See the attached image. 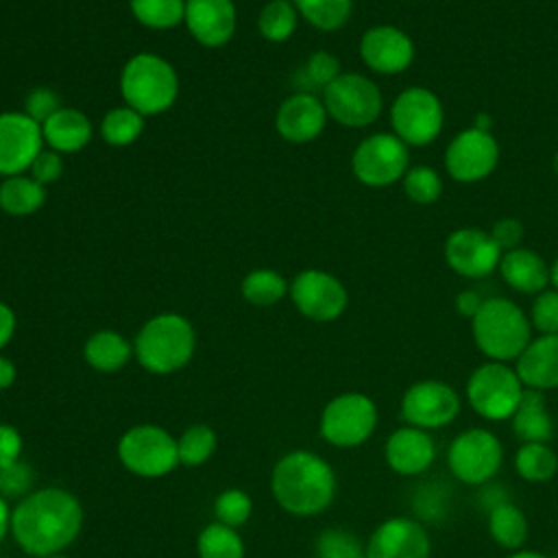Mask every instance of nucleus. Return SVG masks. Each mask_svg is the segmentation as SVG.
<instances>
[{
  "mask_svg": "<svg viewBox=\"0 0 558 558\" xmlns=\"http://www.w3.org/2000/svg\"><path fill=\"white\" fill-rule=\"evenodd\" d=\"M292 4L320 31H338L351 15V0H292Z\"/></svg>",
  "mask_w": 558,
  "mask_h": 558,
  "instance_id": "2f4dec72",
  "label": "nucleus"
},
{
  "mask_svg": "<svg viewBox=\"0 0 558 558\" xmlns=\"http://www.w3.org/2000/svg\"><path fill=\"white\" fill-rule=\"evenodd\" d=\"M403 190L412 203L432 205L438 201V196L442 192V181L436 170H432L427 166H416L405 172Z\"/></svg>",
  "mask_w": 558,
  "mask_h": 558,
  "instance_id": "4c0bfd02",
  "label": "nucleus"
},
{
  "mask_svg": "<svg viewBox=\"0 0 558 558\" xmlns=\"http://www.w3.org/2000/svg\"><path fill=\"white\" fill-rule=\"evenodd\" d=\"M120 462L140 477H161L179 464L177 440L157 425H137L118 442Z\"/></svg>",
  "mask_w": 558,
  "mask_h": 558,
  "instance_id": "0eeeda50",
  "label": "nucleus"
},
{
  "mask_svg": "<svg viewBox=\"0 0 558 558\" xmlns=\"http://www.w3.org/2000/svg\"><path fill=\"white\" fill-rule=\"evenodd\" d=\"M131 11L148 28H174L185 15V0H131Z\"/></svg>",
  "mask_w": 558,
  "mask_h": 558,
  "instance_id": "f704fd0d",
  "label": "nucleus"
},
{
  "mask_svg": "<svg viewBox=\"0 0 558 558\" xmlns=\"http://www.w3.org/2000/svg\"><path fill=\"white\" fill-rule=\"evenodd\" d=\"M323 105L327 116L344 126H368L381 113V94L371 78L347 72L323 89Z\"/></svg>",
  "mask_w": 558,
  "mask_h": 558,
  "instance_id": "6e6552de",
  "label": "nucleus"
},
{
  "mask_svg": "<svg viewBox=\"0 0 558 558\" xmlns=\"http://www.w3.org/2000/svg\"><path fill=\"white\" fill-rule=\"evenodd\" d=\"M499 159V146L488 131H460L445 153L447 172L462 183H473L488 177Z\"/></svg>",
  "mask_w": 558,
  "mask_h": 558,
  "instance_id": "4468645a",
  "label": "nucleus"
},
{
  "mask_svg": "<svg viewBox=\"0 0 558 558\" xmlns=\"http://www.w3.org/2000/svg\"><path fill=\"white\" fill-rule=\"evenodd\" d=\"M501 277L510 288L523 294H538L549 283V268L530 248H512L499 262Z\"/></svg>",
  "mask_w": 558,
  "mask_h": 558,
  "instance_id": "393cba45",
  "label": "nucleus"
},
{
  "mask_svg": "<svg viewBox=\"0 0 558 558\" xmlns=\"http://www.w3.org/2000/svg\"><path fill=\"white\" fill-rule=\"evenodd\" d=\"M46 203V190L33 177L15 174L0 183V207L11 216L35 214Z\"/></svg>",
  "mask_w": 558,
  "mask_h": 558,
  "instance_id": "bb28decb",
  "label": "nucleus"
},
{
  "mask_svg": "<svg viewBox=\"0 0 558 558\" xmlns=\"http://www.w3.org/2000/svg\"><path fill=\"white\" fill-rule=\"evenodd\" d=\"M327 122V109L323 100L307 92H299L286 98L277 111V131L288 142H310L320 135Z\"/></svg>",
  "mask_w": 558,
  "mask_h": 558,
  "instance_id": "412c9836",
  "label": "nucleus"
},
{
  "mask_svg": "<svg viewBox=\"0 0 558 558\" xmlns=\"http://www.w3.org/2000/svg\"><path fill=\"white\" fill-rule=\"evenodd\" d=\"M517 473L527 482H545L558 471V456L547 442H523L514 456Z\"/></svg>",
  "mask_w": 558,
  "mask_h": 558,
  "instance_id": "c756f323",
  "label": "nucleus"
},
{
  "mask_svg": "<svg viewBox=\"0 0 558 558\" xmlns=\"http://www.w3.org/2000/svg\"><path fill=\"white\" fill-rule=\"evenodd\" d=\"M41 135L48 148L57 150L59 155L76 153L92 140V122L83 111L61 107L41 124Z\"/></svg>",
  "mask_w": 558,
  "mask_h": 558,
  "instance_id": "b1692460",
  "label": "nucleus"
},
{
  "mask_svg": "<svg viewBox=\"0 0 558 558\" xmlns=\"http://www.w3.org/2000/svg\"><path fill=\"white\" fill-rule=\"evenodd\" d=\"M510 558H547V556H543L538 551H514Z\"/></svg>",
  "mask_w": 558,
  "mask_h": 558,
  "instance_id": "5fc2aeb1",
  "label": "nucleus"
},
{
  "mask_svg": "<svg viewBox=\"0 0 558 558\" xmlns=\"http://www.w3.org/2000/svg\"><path fill=\"white\" fill-rule=\"evenodd\" d=\"M83 523L76 497L63 488H41L26 495L11 512L15 543L33 556H54L68 547Z\"/></svg>",
  "mask_w": 558,
  "mask_h": 558,
  "instance_id": "f257e3e1",
  "label": "nucleus"
},
{
  "mask_svg": "<svg viewBox=\"0 0 558 558\" xmlns=\"http://www.w3.org/2000/svg\"><path fill=\"white\" fill-rule=\"evenodd\" d=\"M316 558H366V547L347 530H325L316 541Z\"/></svg>",
  "mask_w": 558,
  "mask_h": 558,
  "instance_id": "58836bf2",
  "label": "nucleus"
},
{
  "mask_svg": "<svg viewBox=\"0 0 558 558\" xmlns=\"http://www.w3.org/2000/svg\"><path fill=\"white\" fill-rule=\"evenodd\" d=\"M194 344L196 336L187 318L179 314H159L144 323L133 351L146 371L168 375L190 362Z\"/></svg>",
  "mask_w": 558,
  "mask_h": 558,
  "instance_id": "20e7f679",
  "label": "nucleus"
},
{
  "mask_svg": "<svg viewBox=\"0 0 558 558\" xmlns=\"http://www.w3.org/2000/svg\"><path fill=\"white\" fill-rule=\"evenodd\" d=\"M436 445L425 429L401 427L390 434L386 442V462L399 475H418L432 466Z\"/></svg>",
  "mask_w": 558,
  "mask_h": 558,
  "instance_id": "4be33fe9",
  "label": "nucleus"
},
{
  "mask_svg": "<svg viewBox=\"0 0 558 558\" xmlns=\"http://www.w3.org/2000/svg\"><path fill=\"white\" fill-rule=\"evenodd\" d=\"M13 379H15V366H13V362L0 355V390L9 388V386L13 384Z\"/></svg>",
  "mask_w": 558,
  "mask_h": 558,
  "instance_id": "3c124183",
  "label": "nucleus"
},
{
  "mask_svg": "<svg viewBox=\"0 0 558 558\" xmlns=\"http://www.w3.org/2000/svg\"><path fill=\"white\" fill-rule=\"evenodd\" d=\"M523 390L525 386L514 368L506 362H486L469 377L466 399L480 416L504 421L514 414Z\"/></svg>",
  "mask_w": 558,
  "mask_h": 558,
  "instance_id": "423d86ee",
  "label": "nucleus"
},
{
  "mask_svg": "<svg viewBox=\"0 0 558 558\" xmlns=\"http://www.w3.org/2000/svg\"><path fill=\"white\" fill-rule=\"evenodd\" d=\"M31 177L37 181V183H41V185H48V183H52V181H57L59 177H61V172H63V161H61V155L57 153V150H52V148H48V150H39V155L33 159V163H31Z\"/></svg>",
  "mask_w": 558,
  "mask_h": 558,
  "instance_id": "a18cd8bd",
  "label": "nucleus"
},
{
  "mask_svg": "<svg viewBox=\"0 0 558 558\" xmlns=\"http://www.w3.org/2000/svg\"><path fill=\"white\" fill-rule=\"evenodd\" d=\"M501 460L504 449L499 438L482 427L458 434L447 453L451 473L471 486L488 482L499 471Z\"/></svg>",
  "mask_w": 558,
  "mask_h": 558,
  "instance_id": "9b49d317",
  "label": "nucleus"
},
{
  "mask_svg": "<svg viewBox=\"0 0 558 558\" xmlns=\"http://www.w3.org/2000/svg\"><path fill=\"white\" fill-rule=\"evenodd\" d=\"M214 510H216L218 523H225L229 527H238V525L248 521L253 504H251V497L244 490L229 488V490L218 495V499L214 504Z\"/></svg>",
  "mask_w": 558,
  "mask_h": 558,
  "instance_id": "ea45409f",
  "label": "nucleus"
},
{
  "mask_svg": "<svg viewBox=\"0 0 558 558\" xmlns=\"http://www.w3.org/2000/svg\"><path fill=\"white\" fill-rule=\"evenodd\" d=\"M480 305H482V299L477 296V292H471V290L460 292V294H458V299H456V307H458V312H460L462 316H469V318H473V316L477 314Z\"/></svg>",
  "mask_w": 558,
  "mask_h": 558,
  "instance_id": "8fccbe9b",
  "label": "nucleus"
},
{
  "mask_svg": "<svg viewBox=\"0 0 558 558\" xmlns=\"http://www.w3.org/2000/svg\"><path fill=\"white\" fill-rule=\"evenodd\" d=\"M22 436L11 425H0V469L11 466L20 460Z\"/></svg>",
  "mask_w": 558,
  "mask_h": 558,
  "instance_id": "49530a36",
  "label": "nucleus"
},
{
  "mask_svg": "<svg viewBox=\"0 0 558 558\" xmlns=\"http://www.w3.org/2000/svg\"><path fill=\"white\" fill-rule=\"evenodd\" d=\"M259 33L268 41H283L296 28V9L290 0H270L264 4L257 17Z\"/></svg>",
  "mask_w": 558,
  "mask_h": 558,
  "instance_id": "c9c22d12",
  "label": "nucleus"
},
{
  "mask_svg": "<svg viewBox=\"0 0 558 558\" xmlns=\"http://www.w3.org/2000/svg\"><path fill=\"white\" fill-rule=\"evenodd\" d=\"M517 375L525 388H558V333H547L523 349L517 357Z\"/></svg>",
  "mask_w": 558,
  "mask_h": 558,
  "instance_id": "5701e85b",
  "label": "nucleus"
},
{
  "mask_svg": "<svg viewBox=\"0 0 558 558\" xmlns=\"http://www.w3.org/2000/svg\"><path fill=\"white\" fill-rule=\"evenodd\" d=\"M490 238L495 240V244H497L501 251H504V248L512 251V248H517V244H519L521 238H523V227H521V222L514 220V218H504V220H499V222L493 227Z\"/></svg>",
  "mask_w": 558,
  "mask_h": 558,
  "instance_id": "de8ad7c7",
  "label": "nucleus"
},
{
  "mask_svg": "<svg viewBox=\"0 0 558 558\" xmlns=\"http://www.w3.org/2000/svg\"><path fill=\"white\" fill-rule=\"evenodd\" d=\"M288 292V283L286 279L270 268H257L253 272H248L242 281V296L259 307L266 305H275L279 299H283V294Z\"/></svg>",
  "mask_w": 558,
  "mask_h": 558,
  "instance_id": "72a5a7b5",
  "label": "nucleus"
},
{
  "mask_svg": "<svg viewBox=\"0 0 558 558\" xmlns=\"http://www.w3.org/2000/svg\"><path fill=\"white\" fill-rule=\"evenodd\" d=\"M272 493L283 510L310 517L331 504L336 477L331 466L316 453L292 451L283 456L272 471Z\"/></svg>",
  "mask_w": 558,
  "mask_h": 558,
  "instance_id": "f03ea898",
  "label": "nucleus"
},
{
  "mask_svg": "<svg viewBox=\"0 0 558 558\" xmlns=\"http://www.w3.org/2000/svg\"><path fill=\"white\" fill-rule=\"evenodd\" d=\"M362 61L379 74L403 72L414 59L412 39L397 26L381 24L368 28L360 39Z\"/></svg>",
  "mask_w": 558,
  "mask_h": 558,
  "instance_id": "6ab92c4d",
  "label": "nucleus"
},
{
  "mask_svg": "<svg viewBox=\"0 0 558 558\" xmlns=\"http://www.w3.org/2000/svg\"><path fill=\"white\" fill-rule=\"evenodd\" d=\"M177 449H179V462L187 466L203 464L205 460H209V456L216 449V434L207 425H192L177 440Z\"/></svg>",
  "mask_w": 558,
  "mask_h": 558,
  "instance_id": "e433bc0d",
  "label": "nucleus"
},
{
  "mask_svg": "<svg viewBox=\"0 0 558 558\" xmlns=\"http://www.w3.org/2000/svg\"><path fill=\"white\" fill-rule=\"evenodd\" d=\"M510 418L512 432L521 442H549L554 436V421L545 408L541 390L525 388Z\"/></svg>",
  "mask_w": 558,
  "mask_h": 558,
  "instance_id": "a878e982",
  "label": "nucleus"
},
{
  "mask_svg": "<svg viewBox=\"0 0 558 558\" xmlns=\"http://www.w3.org/2000/svg\"><path fill=\"white\" fill-rule=\"evenodd\" d=\"M44 148L41 124L24 111L0 113V174L15 177L31 168Z\"/></svg>",
  "mask_w": 558,
  "mask_h": 558,
  "instance_id": "dca6fc26",
  "label": "nucleus"
},
{
  "mask_svg": "<svg viewBox=\"0 0 558 558\" xmlns=\"http://www.w3.org/2000/svg\"><path fill=\"white\" fill-rule=\"evenodd\" d=\"M15 331V314L13 310L0 301V349L13 338Z\"/></svg>",
  "mask_w": 558,
  "mask_h": 558,
  "instance_id": "09e8293b",
  "label": "nucleus"
},
{
  "mask_svg": "<svg viewBox=\"0 0 558 558\" xmlns=\"http://www.w3.org/2000/svg\"><path fill=\"white\" fill-rule=\"evenodd\" d=\"M532 323L543 336L558 333V290L538 292L532 305Z\"/></svg>",
  "mask_w": 558,
  "mask_h": 558,
  "instance_id": "a19ab883",
  "label": "nucleus"
},
{
  "mask_svg": "<svg viewBox=\"0 0 558 558\" xmlns=\"http://www.w3.org/2000/svg\"><path fill=\"white\" fill-rule=\"evenodd\" d=\"M33 486V471L24 462H15L11 466L0 469V495L2 497H20Z\"/></svg>",
  "mask_w": 558,
  "mask_h": 558,
  "instance_id": "c03bdc74",
  "label": "nucleus"
},
{
  "mask_svg": "<svg viewBox=\"0 0 558 558\" xmlns=\"http://www.w3.org/2000/svg\"><path fill=\"white\" fill-rule=\"evenodd\" d=\"M9 527H11V514H9V508H7L4 497L0 495V543H2V538L7 536Z\"/></svg>",
  "mask_w": 558,
  "mask_h": 558,
  "instance_id": "603ef678",
  "label": "nucleus"
},
{
  "mask_svg": "<svg viewBox=\"0 0 558 558\" xmlns=\"http://www.w3.org/2000/svg\"><path fill=\"white\" fill-rule=\"evenodd\" d=\"M235 4L233 0H185L183 22L192 37L207 46H225L235 33Z\"/></svg>",
  "mask_w": 558,
  "mask_h": 558,
  "instance_id": "aec40b11",
  "label": "nucleus"
},
{
  "mask_svg": "<svg viewBox=\"0 0 558 558\" xmlns=\"http://www.w3.org/2000/svg\"><path fill=\"white\" fill-rule=\"evenodd\" d=\"M408 148L397 135L375 133L357 144L351 166L364 185L386 187L408 172Z\"/></svg>",
  "mask_w": 558,
  "mask_h": 558,
  "instance_id": "f8f14e48",
  "label": "nucleus"
},
{
  "mask_svg": "<svg viewBox=\"0 0 558 558\" xmlns=\"http://www.w3.org/2000/svg\"><path fill=\"white\" fill-rule=\"evenodd\" d=\"M303 72H305L307 85L325 89L340 74V68H338V59L333 54H329V52H314L307 59V65H305Z\"/></svg>",
  "mask_w": 558,
  "mask_h": 558,
  "instance_id": "79ce46f5",
  "label": "nucleus"
},
{
  "mask_svg": "<svg viewBox=\"0 0 558 558\" xmlns=\"http://www.w3.org/2000/svg\"><path fill=\"white\" fill-rule=\"evenodd\" d=\"M554 172L558 174V153H556V157H554Z\"/></svg>",
  "mask_w": 558,
  "mask_h": 558,
  "instance_id": "6e6d98bb",
  "label": "nucleus"
},
{
  "mask_svg": "<svg viewBox=\"0 0 558 558\" xmlns=\"http://www.w3.org/2000/svg\"><path fill=\"white\" fill-rule=\"evenodd\" d=\"M144 131V116L131 107L109 109L100 122V135L109 146L133 144Z\"/></svg>",
  "mask_w": 558,
  "mask_h": 558,
  "instance_id": "7c9ffc66",
  "label": "nucleus"
},
{
  "mask_svg": "<svg viewBox=\"0 0 558 558\" xmlns=\"http://www.w3.org/2000/svg\"><path fill=\"white\" fill-rule=\"evenodd\" d=\"M290 296L296 310L318 323L338 318L347 307L344 286L325 270H303L290 283Z\"/></svg>",
  "mask_w": 558,
  "mask_h": 558,
  "instance_id": "2eb2a0df",
  "label": "nucleus"
},
{
  "mask_svg": "<svg viewBox=\"0 0 558 558\" xmlns=\"http://www.w3.org/2000/svg\"><path fill=\"white\" fill-rule=\"evenodd\" d=\"M549 281H551V286L558 290V259L551 264V268H549Z\"/></svg>",
  "mask_w": 558,
  "mask_h": 558,
  "instance_id": "864d4df0",
  "label": "nucleus"
},
{
  "mask_svg": "<svg viewBox=\"0 0 558 558\" xmlns=\"http://www.w3.org/2000/svg\"><path fill=\"white\" fill-rule=\"evenodd\" d=\"M85 360L92 368L102 373L120 371L131 357V344L118 331H96L85 342Z\"/></svg>",
  "mask_w": 558,
  "mask_h": 558,
  "instance_id": "cd10ccee",
  "label": "nucleus"
},
{
  "mask_svg": "<svg viewBox=\"0 0 558 558\" xmlns=\"http://www.w3.org/2000/svg\"><path fill=\"white\" fill-rule=\"evenodd\" d=\"M201 558H244V545L235 527L225 523H209L196 543Z\"/></svg>",
  "mask_w": 558,
  "mask_h": 558,
  "instance_id": "473e14b6",
  "label": "nucleus"
},
{
  "mask_svg": "<svg viewBox=\"0 0 558 558\" xmlns=\"http://www.w3.org/2000/svg\"><path fill=\"white\" fill-rule=\"evenodd\" d=\"M120 92L126 107L142 116H157L172 107L179 94L174 68L159 54L140 52L131 57L120 74Z\"/></svg>",
  "mask_w": 558,
  "mask_h": 558,
  "instance_id": "7ed1b4c3",
  "label": "nucleus"
},
{
  "mask_svg": "<svg viewBox=\"0 0 558 558\" xmlns=\"http://www.w3.org/2000/svg\"><path fill=\"white\" fill-rule=\"evenodd\" d=\"M445 259L453 272L480 279L499 266L501 248L495 244L490 233L466 227L449 233L445 242Z\"/></svg>",
  "mask_w": 558,
  "mask_h": 558,
  "instance_id": "f3484780",
  "label": "nucleus"
},
{
  "mask_svg": "<svg viewBox=\"0 0 558 558\" xmlns=\"http://www.w3.org/2000/svg\"><path fill=\"white\" fill-rule=\"evenodd\" d=\"M366 558H429V536L418 521L392 517L371 534Z\"/></svg>",
  "mask_w": 558,
  "mask_h": 558,
  "instance_id": "a211bd4d",
  "label": "nucleus"
},
{
  "mask_svg": "<svg viewBox=\"0 0 558 558\" xmlns=\"http://www.w3.org/2000/svg\"><path fill=\"white\" fill-rule=\"evenodd\" d=\"M390 124L403 144L425 146L442 129V105L434 92L408 87L392 102Z\"/></svg>",
  "mask_w": 558,
  "mask_h": 558,
  "instance_id": "1a4fd4ad",
  "label": "nucleus"
},
{
  "mask_svg": "<svg viewBox=\"0 0 558 558\" xmlns=\"http://www.w3.org/2000/svg\"><path fill=\"white\" fill-rule=\"evenodd\" d=\"M473 338L493 362L517 360L530 344V323L512 301L486 299L473 316Z\"/></svg>",
  "mask_w": 558,
  "mask_h": 558,
  "instance_id": "39448f33",
  "label": "nucleus"
},
{
  "mask_svg": "<svg viewBox=\"0 0 558 558\" xmlns=\"http://www.w3.org/2000/svg\"><path fill=\"white\" fill-rule=\"evenodd\" d=\"M460 412L458 392L436 379L412 384L401 399L403 418L418 429H436L449 425Z\"/></svg>",
  "mask_w": 558,
  "mask_h": 558,
  "instance_id": "ddd939ff",
  "label": "nucleus"
},
{
  "mask_svg": "<svg viewBox=\"0 0 558 558\" xmlns=\"http://www.w3.org/2000/svg\"><path fill=\"white\" fill-rule=\"evenodd\" d=\"M488 530L497 545L519 549L527 536V519L514 504L499 501L488 512Z\"/></svg>",
  "mask_w": 558,
  "mask_h": 558,
  "instance_id": "c85d7f7f",
  "label": "nucleus"
},
{
  "mask_svg": "<svg viewBox=\"0 0 558 558\" xmlns=\"http://www.w3.org/2000/svg\"><path fill=\"white\" fill-rule=\"evenodd\" d=\"M377 425L375 403L360 392H344L331 399L320 416V434L336 447H355L368 440Z\"/></svg>",
  "mask_w": 558,
  "mask_h": 558,
  "instance_id": "9d476101",
  "label": "nucleus"
},
{
  "mask_svg": "<svg viewBox=\"0 0 558 558\" xmlns=\"http://www.w3.org/2000/svg\"><path fill=\"white\" fill-rule=\"evenodd\" d=\"M46 558H63V556H57V554H54V556H46Z\"/></svg>",
  "mask_w": 558,
  "mask_h": 558,
  "instance_id": "4d7b16f0",
  "label": "nucleus"
},
{
  "mask_svg": "<svg viewBox=\"0 0 558 558\" xmlns=\"http://www.w3.org/2000/svg\"><path fill=\"white\" fill-rule=\"evenodd\" d=\"M59 109H61L59 96L48 87H37L24 98V113L39 124H44Z\"/></svg>",
  "mask_w": 558,
  "mask_h": 558,
  "instance_id": "37998d69",
  "label": "nucleus"
}]
</instances>
